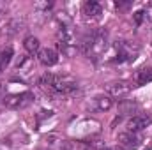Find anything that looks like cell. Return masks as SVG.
I'll return each mask as SVG.
<instances>
[{"label":"cell","mask_w":152,"mask_h":150,"mask_svg":"<svg viewBox=\"0 0 152 150\" xmlns=\"http://www.w3.org/2000/svg\"><path fill=\"white\" fill-rule=\"evenodd\" d=\"M115 51H117V62L134 60L136 53H138V46H133L131 42H126V41H117L115 42Z\"/></svg>","instance_id":"obj_3"},{"label":"cell","mask_w":152,"mask_h":150,"mask_svg":"<svg viewBox=\"0 0 152 150\" xmlns=\"http://www.w3.org/2000/svg\"><path fill=\"white\" fill-rule=\"evenodd\" d=\"M117 141H118V145H120L122 149L136 150L142 145V136H140L138 133H127V131H126V133H120V134H118Z\"/></svg>","instance_id":"obj_4"},{"label":"cell","mask_w":152,"mask_h":150,"mask_svg":"<svg viewBox=\"0 0 152 150\" xmlns=\"http://www.w3.org/2000/svg\"><path fill=\"white\" fill-rule=\"evenodd\" d=\"M25 50L28 51V53H39V50H41V44H39V39L34 37V36H28V37L25 39Z\"/></svg>","instance_id":"obj_11"},{"label":"cell","mask_w":152,"mask_h":150,"mask_svg":"<svg viewBox=\"0 0 152 150\" xmlns=\"http://www.w3.org/2000/svg\"><path fill=\"white\" fill-rule=\"evenodd\" d=\"M151 122H152V118L147 117V115H134V117H131L127 120L126 127H127V133H140L147 125H151Z\"/></svg>","instance_id":"obj_5"},{"label":"cell","mask_w":152,"mask_h":150,"mask_svg":"<svg viewBox=\"0 0 152 150\" xmlns=\"http://www.w3.org/2000/svg\"><path fill=\"white\" fill-rule=\"evenodd\" d=\"M103 150H117V149H110V147H104Z\"/></svg>","instance_id":"obj_15"},{"label":"cell","mask_w":152,"mask_h":150,"mask_svg":"<svg viewBox=\"0 0 152 150\" xmlns=\"http://www.w3.org/2000/svg\"><path fill=\"white\" fill-rule=\"evenodd\" d=\"M143 14H145L143 11H136V12H134V21H136V25H140V23L143 21Z\"/></svg>","instance_id":"obj_14"},{"label":"cell","mask_w":152,"mask_h":150,"mask_svg":"<svg viewBox=\"0 0 152 150\" xmlns=\"http://www.w3.org/2000/svg\"><path fill=\"white\" fill-rule=\"evenodd\" d=\"M133 81L136 83V87H142V85H147L149 81H152V67H143V69H138L134 76H133Z\"/></svg>","instance_id":"obj_8"},{"label":"cell","mask_w":152,"mask_h":150,"mask_svg":"<svg viewBox=\"0 0 152 150\" xmlns=\"http://www.w3.org/2000/svg\"><path fill=\"white\" fill-rule=\"evenodd\" d=\"M118 108H120V111L124 115H133L138 110V103H134V101H122Z\"/></svg>","instance_id":"obj_13"},{"label":"cell","mask_w":152,"mask_h":150,"mask_svg":"<svg viewBox=\"0 0 152 150\" xmlns=\"http://www.w3.org/2000/svg\"><path fill=\"white\" fill-rule=\"evenodd\" d=\"M39 87L53 95H67L78 90V83L75 78L66 74H51V73H44L39 78Z\"/></svg>","instance_id":"obj_1"},{"label":"cell","mask_w":152,"mask_h":150,"mask_svg":"<svg viewBox=\"0 0 152 150\" xmlns=\"http://www.w3.org/2000/svg\"><path fill=\"white\" fill-rule=\"evenodd\" d=\"M37 57H39V62H41L42 66H46V67H51V66H55V64L58 62V53H57L55 50H51V48H42V50H39Z\"/></svg>","instance_id":"obj_7"},{"label":"cell","mask_w":152,"mask_h":150,"mask_svg":"<svg viewBox=\"0 0 152 150\" xmlns=\"http://www.w3.org/2000/svg\"><path fill=\"white\" fill-rule=\"evenodd\" d=\"M94 101H96L97 110H101V111H108V110L113 106V101H112L110 95H97Z\"/></svg>","instance_id":"obj_10"},{"label":"cell","mask_w":152,"mask_h":150,"mask_svg":"<svg viewBox=\"0 0 152 150\" xmlns=\"http://www.w3.org/2000/svg\"><path fill=\"white\" fill-rule=\"evenodd\" d=\"M11 58H12V48L7 46V48H4V50L0 51V69H2V71L9 66Z\"/></svg>","instance_id":"obj_12"},{"label":"cell","mask_w":152,"mask_h":150,"mask_svg":"<svg viewBox=\"0 0 152 150\" xmlns=\"http://www.w3.org/2000/svg\"><path fill=\"white\" fill-rule=\"evenodd\" d=\"M34 103V94L32 92H21V94H12V95H7L4 99V104L7 108H12V110H20V108H27L28 104Z\"/></svg>","instance_id":"obj_2"},{"label":"cell","mask_w":152,"mask_h":150,"mask_svg":"<svg viewBox=\"0 0 152 150\" xmlns=\"http://www.w3.org/2000/svg\"><path fill=\"white\" fill-rule=\"evenodd\" d=\"M106 92L110 94V97L115 99H124L129 92H131V87L124 81H113V83H108L106 85Z\"/></svg>","instance_id":"obj_6"},{"label":"cell","mask_w":152,"mask_h":150,"mask_svg":"<svg viewBox=\"0 0 152 150\" xmlns=\"http://www.w3.org/2000/svg\"><path fill=\"white\" fill-rule=\"evenodd\" d=\"M101 4H97V2H94V0H88V2H85L83 4V14L85 16H90V18H97L99 14H101Z\"/></svg>","instance_id":"obj_9"}]
</instances>
